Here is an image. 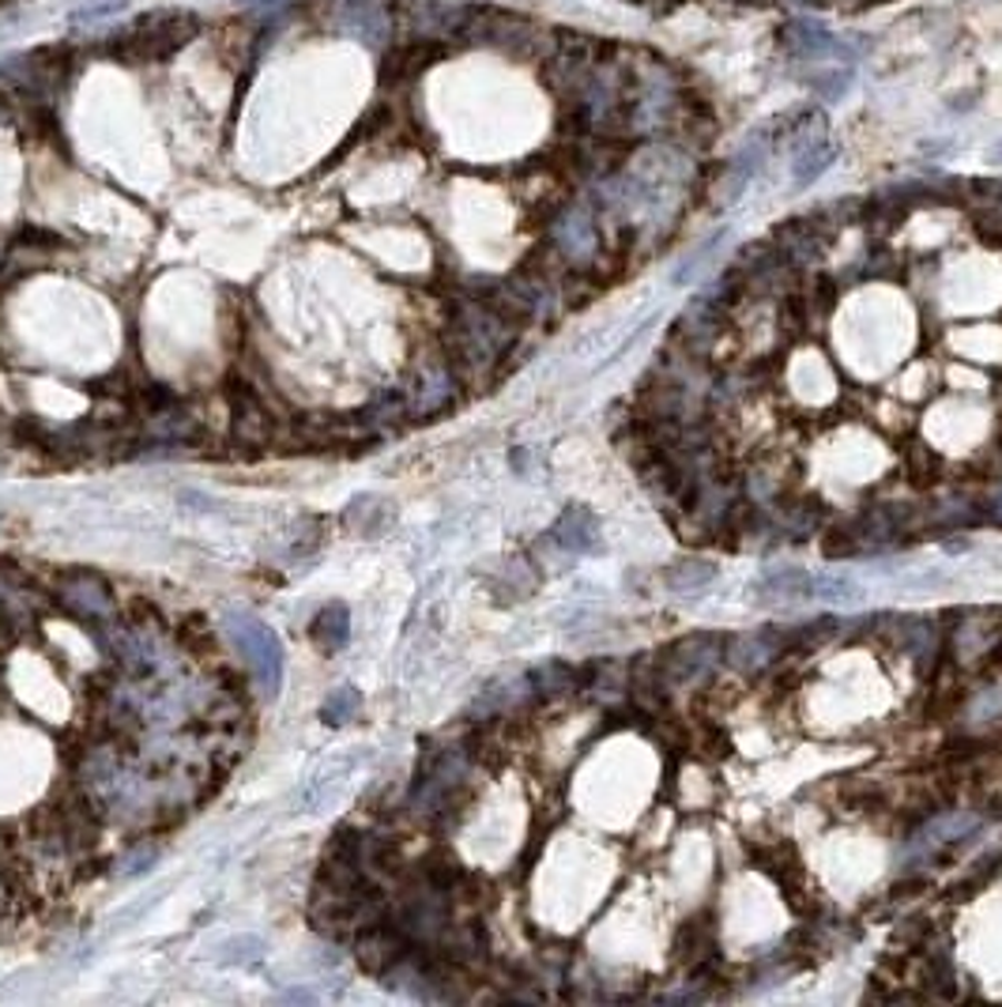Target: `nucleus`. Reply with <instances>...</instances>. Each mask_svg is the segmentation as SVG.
I'll use <instances>...</instances> for the list:
<instances>
[{
  "label": "nucleus",
  "mask_w": 1002,
  "mask_h": 1007,
  "mask_svg": "<svg viewBox=\"0 0 1002 1007\" xmlns=\"http://www.w3.org/2000/svg\"><path fill=\"white\" fill-rule=\"evenodd\" d=\"M200 31H204V23L197 12H185V8H159V12H148L136 19V23L121 27L102 50L121 65H167L170 57L181 53Z\"/></svg>",
  "instance_id": "f257e3e1"
},
{
  "label": "nucleus",
  "mask_w": 1002,
  "mask_h": 1007,
  "mask_svg": "<svg viewBox=\"0 0 1002 1007\" xmlns=\"http://www.w3.org/2000/svg\"><path fill=\"white\" fill-rule=\"evenodd\" d=\"M68 72H72V53L65 46H42V50L19 53L0 69V76L12 80L16 91H23L31 102H50L65 87Z\"/></svg>",
  "instance_id": "f03ea898"
},
{
  "label": "nucleus",
  "mask_w": 1002,
  "mask_h": 1007,
  "mask_svg": "<svg viewBox=\"0 0 1002 1007\" xmlns=\"http://www.w3.org/2000/svg\"><path fill=\"white\" fill-rule=\"evenodd\" d=\"M227 631H230V638H235L238 653L246 656V664L252 668V675H257V680L276 694L279 691V675H284V649H279V638L271 634L260 619H252L246 612H230L227 615Z\"/></svg>",
  "instance_id": "7ed1b4c3"
},
{
  "label": "nucleus",
  "mask_w": 1002,
  "mask_h": 1007,
  "mask_svg": "<svg viewBox=\"0 0 1002 1007\" xmlns=\"http://www.w3.org/2000/svg\"><path fill=\"white\" fill-rule=\"evenodd\" d=\"M724 645H727L724 634H713V631L690 634V638H683V642L667 645L664 653H656V661H659V668H664L671 687H675V683L702 680V675L713 672L716 661L724 656Z\"/></svg>",
  "instance_id": "20e7f679"
},
{
  "label": "nucleus",
  "mask_w": 1002,
  "mask_h": 1007,
  "mask_svg": "<svg viewBox=\"0 0 1002 1007\" xmlns=\"http://www.w3.org/2000/svg\"><path fill=\"white\" fill-rule=\"evenodd\" d=\"M449 57V42H434V38H400L385 57H381V83L400 87L415 83L423 72H430L437 61Z\"/></svg>",
  "instance_id": "39448f33"
},
{
  "label": "nucleus",
  "mask_w": 1002,
  "mask_h": 1007,
  "mask_svg": "<svg viewBox=\"0 0 1002 1007\" xmlns=\"http://www.w3.org/2000/svg\"><path fill=\"white\" fill-rule=\"evenodd\" d=\"M784 649H792L787 645V631H781V626H762V631L727 638L724 656H727V664H732L735 672L754 675V672H762V668L773 664Z\"/></svg>",
  "instance_id": "423d86ee"
},
{
  "label": "nucleus",
  "mask_w": 1002,
  "mask_h": 1007,
  "mask_svg": "<svg viewBox=\"0 0 1002 1007\" xmlns=\"http://www.w3.org/2000/svg\"><path fill=\"white\" fill-rule=\"evenodd\" d=\"M830 235L822 230V216H800V219H784L781 227L773 230V246L792 260L795 268L811 265V260L822 257Z\"/></svg>",
  "instance_id": "0eeeda50"
},
{
  "label": "nucleus",
  "mask_w": 1002,
  "mask_h": 1007,
  "mask_svg": "<svg viewBox=\"0 0 1002 1007\" xmlns=\"http://www.w3.org/2000/svg\"><path fill=\"white\" fill-rule=\"evenodd\" d=\"M554 249L562 257H592L596 254V223L585 208H573L554 223Z\"/></svg>",
  "instance_id": "6e6552de"
},
{
  "label": "nucleus",
  "mask_w": 1002,
  "mask_h": 1007,
  "mask_svg": "<svg viewBox=\"0 0 1002 1007\" xmlns=\"http://www.w3.org/2000/svg\"><path fill=\"white\" fill-rule=\"evenodd\" d=\"M554 540L566 551H573V555H585V551L599 544V525L585 506H569L558 517V525H554Z\"/></svg>",
  "instance_id": "1a4fd4ad"
},
{
  "label": "nucleus",
  "mask_w": 1002,
  "mask_h": 1007,
  "mask_svg": "<svg viewBox=\"0 0 1002 1007\" xmlns=\"http://www.w3.org/2000/svg\"><path fill=\"white\" fill-rule=\"evenodd\" d=\"M811 593V574L800 566H784V570H768V574L757 581V596L765 604H787V600H803Z\"/></svg>",
  "instance_id": "9d476101"
},
{
  "label": "nucleus",
  "mask_w": 1002,
  "mask_h": 1007,
  "mask_svg": "<svg viewBox=\"0 0 1002 1007\" xmlns=\"http://www.w3.org/2000/svg\"><path fill=\"white\" fill-rule=\"evenodd\" d=\"M836 162V144L833 140H814V144H806V148H800L795 151V159H792V178H795V186H811L814 178H822L825 170H830Z\"/></svg>",
  "instance_id": "9b49d317"
},
{
  "label": "nucleus",
  "mask_w": 1002,
  "mask_h": 1007,
  "mask_svg": "<svg viewBox=\"0 0 1002 1007\" xmlns=\"http://www.w3.org/2000/svg\"><path fill=\"white\" fill-rule=\"evenodd\" d=\"M235 434L246 442H265L268 438V412L260 404L257 393L241 389V396L235 401Z\"/></svg>",
  "instance_id": "f8f14e48"
},
{
  "label": "nucleus",
  "mask_w": 1002,
  "mask_h": 1007,
  "mask_svg": "<svg viewBox=\"0 0 1002 1007\" xmlns=\"http://www.w3.org/2000/svg\"><path fill=\"white\" fill-rule=\"evenodd\" d=\"M528 687L535 699H562V694H569L573 687H581V675H577V668L554 661V664H543L539 672H532Z\"/></svg>",
  "instance_id": "ddd939ff"
},
{
  "label": "nucleus",
  "mask_w": 1002,
  "mask_h": 1007,
  "mask_svg": "<svg viewBox=\"0 0 1002 1007\" xmlns=\"http://www.w3.org/2000/svg\"><path fill=\"white\" fill-rule=\"evenodd\" d=\"M61 596L76 615H110V593H106V585H99V581L80 577L72 585H65Z\"/></svg>",
  "instance_id": "4468645a"
},
{
  "label": "nucleus",
  "mask_w": 1002,
  "mask_h": 1007,
  "mask_svg": "<svg viewBox=\"0 0 1002 1007\" xmlns=\"http://www.w3.org/2000/svg\"><path fill=\"white\" fill-rule=\"evenodd\" d=\"M784 38H787V46H792V53L822 57V53H833L836 50L833 34L825 31V27H819V23H806V19H800V23H787L784 27Z\"/></svg>",
  "instance_id": "2eb2a0df"
},
{
  "label": "nucleus",
  "mask_w": 1002,
  "mask_h": 1007,
  "mask_svg": "<svg viewBox=\"0 0 1002 1007\" xmlns=\"http://www.w3.org/2000/svg\"><path fill=\"white\" fill-rule=\"evenodd\" d=\"M713 577H716V566L708 563V559H678V563L667 570V585L675 589V593H697V589H705Z\"/></svg>",
  "instance_id": "dca6fc26"
},
{
  "label": "nucleus",
  "mask_w": 1002,
  "mask_h": 1007,
  "mask_svg": "<svg viewBox=\"0 0 1002 1007\" xmlns=\"http://www.w3.org/2000/svg\"><path fill=\"white\" fill-rule=\"evenodd\" d=\"M347 634H351V615H347L344 604H328L325 612L314 619V638L325 649L347 645Z\"/></svg>",
  "instance_id": "f3484780"
},
{
  "label": "nucleus",
  "mask_w": 1002,
  "mask_h": 1007,
  "mask_svg": "<svg viewBox=\"0 0 1002 1007\" xmlns=\"http://www.w3.org/2000/svg\"><path fill=\"white\" fill-rule=\"evenodd\" d=\"M822 517H825V506L819 498H800L784 513V532L792 540H803V536H811L814 529H822Z\"/></svg>",
  "instance_id": "a211bd4d"
},
{
  "label": "nucleus",
  "mask_w": 1002,
  "mask_h": 1007,
  "mask_svg": "<svg viewBox=\"0 0 1002 1007\" xmlns=\"http://www.w3.org/2000/svg\"><path fill=\"white\" fill-rule=\"evenodd\" d=\"M855 551H863V544H860V529H855V521H841V525H825V532H822V555H825V559H852Z\"/></svg>",
  "instance_id": "6ab92c4d"
},
{
  "label": "nucleus",
  "mask_w": 1002,
  "mask_h": 1007,
  "mask_svg": "<svg viewBox=\"0 0 1002 1007\" xmlns=\"http://www.w3.org/2000/svg\"><path fill=\"white\" fill-rule=\"evenodd\" d=\"M833 634H836V619L833 615H822V619H811V623H803L800 631H787V645L814 649V645L830 642Z\"/></svg>",
  "instance_id": "aec40b11"
},
{
  "label": "nucleus",
  "mask_w": 1002,
  "mask_h": 1007,
  "mask_svg": "<svg viewBox=\"0 0 1002 1007\" xmlns=\"http://www.w3.org/2000/svg\"><path fill=\"white\" fill-rule=\"evenodd\" d=\"M811 593L822 596V600H852L855 589L849 577H836V574H825L819 581H811Z\"/></svg>",
  "instance_id": "412c9836"
},
{
  "label": "nucleus",
  "mask_w": 1002,
  "mask_h": 1007,
  "mask_svg": "<svg viewBox=\"0 0 1002 1007\" xmlns=\"http://www.w3.org/2000/svg\"><path fill=\"white\" fill-rule=\"evenodd\" d=\"M355 705H358V694L355 691H336L333 699H328V705H325V721L328 724H344L355 713Z\"/></svg>",
  "instance_id": "4be33fe9"
},
{
  "label": "nucleus",
  "mask_w": 1002,
  "mask_h": 1007,
  "mask_svg": "<svg viewBox=\"0 0 1002 1007\" xmlns=\"http://www.w3.org/2000/svg\"><path fill=\"white\" fill-rule=\"evenodd\" d=\"M727 4H768V0H727Z\"/></svg>",
  "instance_id": "5701e85b"
},
{
  "label": "nucleus",
  "mask_w": 1002,
  "mask_h": 1007,
  "mask_svg": "<svg viewBox=\"0 0 1002 1007\" xmlns=\"http://www.w3.org/2000/svg\"><path fill=\"white\" fill-rule=\"evenodd\" d=\"M683 4H690V0H667V8H671V12H675V8H683Z\"/></svg>",
  "instance_id": "b1692460"
},
{
  "label": "nucleus",
  "mask_w": 1002,
  "mask_h": 1007,
  "mask_svg": "<svg viewBox=\"0 0 1002 1007\" xmlns=\"http://www.w3.org/2000/svg\"><path fill=\"white\" fill-rule=\"evenodd\" d=\"M4 4H12V0H0V8H4Z\"/></svg>",
  "instance_id": "393cba45"
}]
</instances>
